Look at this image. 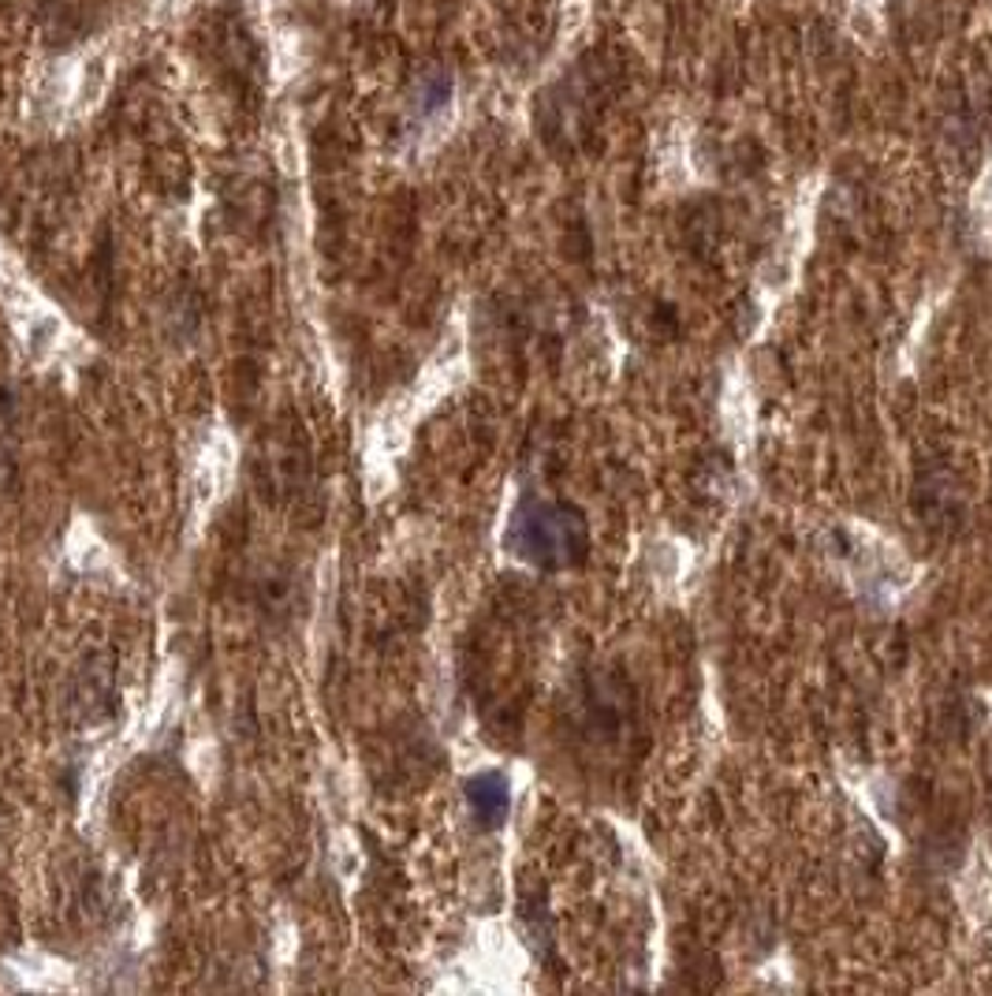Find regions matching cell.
<instances>
[{"instance_id": "1", "label": "cell", "mask_w": 992, "mask_h": 996, "mask_svg": "<svg viewBox=\"0 0 992 996\" xmlns=\"http://www.w3.org/2000/svg\"><path fill=\"white\" fill-rule=\"evenodd\" d=\"M504 541L526 564L545 567V572H563V567L582 564L590 549V527L575 504L523 496L512 512Z\"/></svg>"}, {"instance_id": "2", "label": "cell", "mask_w": 992, "mask_h": 996, "mask_svg": "<svg viewBox=\"0 0 992 996\" xmlns=\"http://www.w3.org/2000/svg\"><path fill=\"white\" fill-rule=\"evenodd\" d=\"M467 806L475 813V821L481 829H497L504 825L507 810H512V792L507 781L500 773H478L467 781Z\"/></svg>"}]
</instances>
